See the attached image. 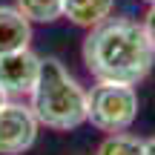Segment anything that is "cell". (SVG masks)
Returning <instances> with one entry per match:
<instances>
[{
    "label": "cell",
    "instance_id": "4fadbf2b",
    "mask_svg": "<svg viewBox=\"0 0 155 155\" xmlns=\"http://www.w3.org/2000/svg\"><path fill=\"white\" fill-rule=\"evenodd\" d=\"M144 3H150V6H152V3H155V0H144Z\"/></svg>",
    "mask_w": 155,
    "mask_h": 155
},
{
    "label": "cell",
    "instance_id": "6da1fadb",
    "mask_svg": "<svg viewBox=\"0 0 155 155\" xmlns=\"http://www.w3.org/2000/svg\"><path fill=\"white\" fill-rule=\"evenodd\" d=\"M83 63L98 81L135 86L152 72L155 46L144 23L109 17L89 29L83 40Z\"/></svg>",
    "mask_w": 155,
    "mask_h": 155
},
{
    "label": "cell",
    "instance_id": "9c48e42d",
    "mask_svg": "<svg viewBox=\"0 0 155 155\" xmlns=\"http://www.w3.org/2000/svg\"><path fill=\"white\" fill-rule=\"evenodd\" d=\"M98 155H144V141L129 132H112L101 141Z\"/></svg>",
    "mask_w": 155,
    "mask_h": 155
},
{
    "label": "cell",
    "instance_id": "ba28073f",
    "mask_svg": "<svg viewBox=\"0 0 155 155\" xmlns=\"http://www.w3.org/2000/svg\"><path fill=\"white\" fill-rule=\"evenodd\" d=\"M15 9L29 23H52L58 17H63L61 0H15Z\"/></svg>",
    "mask_w": 155,
    "mask_h": 155
},
{
    "label": "cell",
    "instance_id": "8fae6325",
    "mask_svg": "<svg viewBox=\"0 0 155 155\" xmlns=\"http://www.w3.org/2000/svg\"><path fill=\"white\" fill-rule=\"evenodd\" d=\"M144 155H155V135L150 141H144Z\"/></svg>",
    "mask_w": 155,
    "mask_h": 155
},
{
    "label": "cell",
    "instance_id": "52a82bcc",
    "mask_svg": "<svg viewBox=\"0 0 155 155\" xmlns=\"http://www.w3.org/2000/svg\"><path fill=\"white\" fill-rule=\"evenodd\" d=\"M112 9H115V0H61L63 17H69L75 26L83 29H92L98 23L109 20Z\"/></svg>",
    "mask_w": 155,
    "mask_h": 155
},
{
    "label": "cell",
    "instance_id": "7a4b0ae2",
    "mask_svg": "<svg viewBox=\"0 0 155 155\" xmlns=\"http://www.w3.org/2000/svg\"><path fill=\"white\" fill-rule=\"evenodd\" d=\"M32 112L40 127L69 132L86 124V89L58 58H40V75L32 89Z\"/></svg>",
    "mask_w": 155,
    "mask_h": 155
},
{
    "label": "cell",
    "instance_id": "8992f818",
    "mask_svg": "<svg viewBox=\"0 0 155 155\" xmlns=\"http://www.w3.org/2000/svg\"><path fill=\"white\" fill-rule=\"evenodd\" d=\"M29 40H32V23L15 6H0V55L29 49Z\"/></svg>",
    "mask_w": 155,
    "mask_h": 155
},
{
    "label": "cell",
    "instance_id": "3957f363",
    "mask_svg": "<svg viewBox=\"0 0 155 155\" xmlns=\"http://www.w3.org/2000/svg\"><path fill=\"white\" fill-rule=\"evenodd\" d=\"M138 118V92L129 83L98 81L86 92V121L101 132H127Z\"/></svg>",
    "mask_w": 155,
    "mask_h": 155
},
{
    "label": "cell",
    "instance_id": "7c38bea8",
    "mask_svg": "<svg viewBox=\"0 0 155 155\" xmlns=\"http://www.w3.org/2000/svg\"><path fill=\"white\" fill-rule=\"evenodd\" d=\"M6 101H9V95H6V89H3V86H0V106H3V104H6Z\"/></svg>",
    "mask_w": 155,
    "mask_h": 155
},
{
    "label": "cell",
    "instance_id": "277c9868",
    "mask_svg": "<svg viewBox=\"0 0 155 155\" xmlns=\"http://www.w3.org/2000/svg\"><path fill=\"white\" fill-rule=\"evenodd\" d=\"M38 118L32 106L9 104L0 106V155H23L38 141Z\"/></svg>",
    "mask_w": 155,
    "mask_h": 155
},
{
    "label": "cell",
    "instance_id": "5b68a950",
    "mask_svg": "<svg viewBox=\"0 0 155 155\" xmlns=\"http://www.w3.org/2000/svg\"><path fill=\"white\" fill-rule=\"evenodd\" d=\"M40 75V58L32 49H17L0 55V86L6 95H32Z\"/></svg>",
    "mask_w": 155,
    "mask_h": 155
},
{
    "label": "cell",
    "instance_id": "30bf717a",
    "mask_svg": "<svg viewBox=\"0 0 155 155\" xmlns=\"http://www.w3.org/2000/svg\"><path fill=\"white\" fill-rule=\"evenodd\" d=\"M144 29H147V35H150V40L155 46V3L150 6V12H147V17H144Z\"/></svg>",
    "mask_w": 155,
    "mask_h": 155
}]
</instances>
